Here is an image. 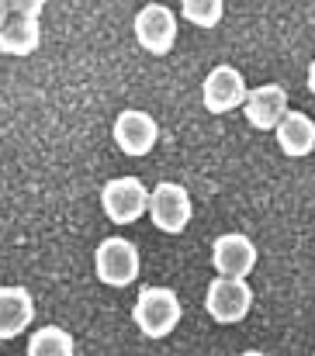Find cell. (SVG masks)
<instances>
[{"instance_id":"6da1fadb","label":"cell","mask_w":315,"mask_h":356,"mask_svg":"<svg viewBox=\"0 0 315 356\" xmlns=\"http://www.w3.org/2000/svg\"><path fill=\"white\" fill-rule=\"evenodd\" d=\"M180 298L170 287H142L132 308V318L146 339H167L180 325Z\"/></svg>"},{"instance_id":"7a4b0ae2","label":"cell","mask_w":315,"mask_h":356,"mask_svg":"<svg viewBox=\"0 0 315 356\" xmlns=\"http://www.w3.org/2000/svg\"><path fill=\"white\" fill-rule=\"evenodd\" d=\"M139 270H142L139 249L125 236H107L94 249V273L107 287H128V284H135L139 280Z\"/></svg>"},{"instance_id":"3957f363","label":"cell","mask_w":315,"mask_h":356,"mask_svg":"<svg viewBox=\"0 0 315 356\" xmlns=\"http://www.w3.org/2000/svg\"><path fill=\"white\" fill-rule=\"evenodd\" d=\"M153 225L167 236H180L187 225H191V215H194V204H191V194L184 184H174V180H160L153 191H149V211Z\"/></svg>"},{"instance_id":"277c9868","label":"cell","mask_w":315,"mask_h":356,"mask_svg":"<svg viewBox=\"0 0 315 356\" xmlns=\"http://www.w3.org/2000/svg\"><path fill=\"white\" fill-rule=\"evenodd\" d=\"M101 208L111 225H132L149 211V191L139 177H114L101 191Z\"/></svg>"},{"instance_id":"5b68a950","label":"cell","mask_w":315,"mask_h":356,"mask_svg":"<svg viewBox=\"0 0 315 356\" xmlns=\"http://www.w3.org/2000/svg\"><path fill=\"white\" fill-rule=\"evenodd\" d=\"M42 0H28V3H10V17L0 28V52L3 56H31L42 45Z\"/></svg>"},{"instance_id":"8992f818","label":"cell","mask_w":315,"mask_h":356,"mask_svg":"<svg viewBox=\"0 0 315 356\" xmlns=\"http://www.w3.org/2000/svg\"><path fill=\"white\" fill-rule=\"evenodd\" d=\"M253 308V291L246 280H229V277H215L205 291V312L218 325H236L249 315Z\"/></svg>"},{"instance_id":"52a82bcc","label":"cell","mask_w":315,"mask_h":356,"mask_svg":"<svg viewBox=\"0 0 315 356\" xmlns=\"http://www.w3.org/2000/svg\"><path fill=\"white\" fill-rule=\"evenodd\" d=\"M135 42L149 52V56H167L177 45V17L170 7L163 3H146L139 7L135 21H132Z\"/></svg>"},{"instance_id":"ba28073f","label":"cell","mask_w":315,"mask_h":356,"mask_svg":"<svg viewBox=\"0 0 315 356\" xmlns=\"http://www.w3.org/2000/svg\"><path fill=\"white\" fill-rule=\"evenodd\" d=\"M246 97H249V87H246L243 73L229 63L215 66L201 83V104L208 115H229V111L243 108Z\"/></svg>"},{"instance_id":"9c48e42d","label":"cell","mask_w":315,"mask_h":356,"mask_svg":"<svg viewBox=\"0 0 315 356\" xmlns=\"http://www.w3.org/2000/svg\"><path fill=\"white\" fill-rule=\"evenodd\" d=\"M256 242L243 232H225L211 242V266L218 277L229 280H246L256 266Z\"/></svg>"},{"instance_id":"30bf717a","label":"cell","mask_w":315,"mask_h":356,"mask_svg":"<svg viewBox=\"0 0 315 356\" xmlns=\"http://www.w3.org/2000/svg\"><path fill=\"white\" fill-rule=\"evenodd\" d=\"M118 149L125 156H149L153 145L160 142V121L153 118L149 111H139V108H128L114 118V128H111Z\"/></svg>"},{"instance_id":"8fae6325","label":"cell","mask_w":315,"mask_h":356,"mask_svg":"<svg viewBox=\"0 0 315 356\" xmlns=\"http://www.w3.org/2000/svg\"><path fill=\"white\" fill-rule=\"evenodd\" d=\"M288 111H291L288 108V90L281 83H263V87L249 90V97L243 104V115L256 131H277V124L284 121Z\"/></svg>"},{"instance_id":"7c38bea8","label":"cell","mask_w":315,"mask_h":356,"mask_svg":"<svg viewBox=\"0 0 315 356\" xmlns=\"http://www.w3.org/2000/svg\"><path fill=\"white\" fill-rule=\"evenodd\" d=\"M35 318V298L21 284L0 287V339H17Z\"/></svg>"},{"instance_id":"4fadbf2b","label":"cell","mask_w":315,"mask_h":356,"mask_svg":"<svg viewBox=\"0 0 315 356\" xmlns=\"http://www.w3.org/2000/svg\"><path fill=\"white\" fill-rule=\"evenodd\" d=\"M277 145H281V152L284 156H291V159H305V156H312L315 149V121L305 115V111H288L284 121L277 124Z\"/></svg>"},{"instance_id":"5bb4252c","label":"cell","mask_w":315,"mask_h":356,"mask_svg":"<svg viewBox=\"0 0 315 356\" xmlns=\"http://www.w3.org/2000/svg\"><path fill=\"white\" fill-rule=\"evenodd\" d=\"M28 356H77V339L63 325H42L28 339Z\"/></svg>"},{"instance_id":"9a60e30c","label":"cell","mask_w":315,"mask_h":356,"mask_svg":"<svg viewBox=\"0 0 315 356\" xmlns=\"http://www.w3.org/2000/svg\"><path fill=\"white\" fill-rule=\"evenodd\" d=\"M180 14L194 28H215L222 21V14H225V3L222 0H184L180 3Z\"/></svg>"},{"instance_id":"2e32d148","label":"cell","mask_w":315,"mask_h":356,"mask_svg":"<svg viewBox=\"0 0 315 356\" xmlns=\"http://www.w3.org/2000/svg\"><path fill=\"white\" fill-rule=\"evenodd\" d=\"M7 17H10V3H7V0H0V28L7 24Z\"/></svg>"},{"instance_id":"e0dca14e","label":"cell","mask_w":315,"mask_h":356,"mask_svg":"<svg viewBox=\"0 0 315 356\" xmlns=\"http://www.w3.org/2000/svg\"><path fill=\"white\" fill-rule=\"evenodd\" d=\"M309 90L315 94V59H312V66H309Z\"/></svg>"},{"instance_id":"ac0fdd59","label":"cell","mask_w":315,"mask_h":356,"mask_svg":"<svg viewBox=\"0 0 315 356\" xmlns=\"http://www.w3.org/2000/svg\"><path fill=\"white\" fill-rule=\"evenodd\" d=\"M239 356H270V353H263V350H246V353H239Z\"/></svg>"},{"instance_id":"d6986e66","label":"cell","mask_w":315,"mask_h":356,"mask_svg":"<svg viewBox=\"0 0 315 356\" xmlns=\"http://www.w3.org/2000/svg\"><path fill=\"white\" fill-rule=\"evenodd\" d=\"M312 356H315V353H312Z\"/></svg>"}]
</instances>
